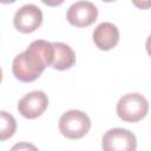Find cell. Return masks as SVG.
<instances>
[{
  "label": "cell",
  "mask_w": 151,
  "mask_h": 151,
  "mask_svg": "<svg viewBox=\"0 0 151 151\" xmlns=\"http://www.w3.org/2000/svg\"><path fill=\"white\" fill-rule=\"evenodd\" d=\"M53 59L52 42L46 40H34L29 46L13 59L12 71L17 79L29 83L40 77Z\"/></svg>",
  "instance_id": "obj_1"
},
{
  "label": "cell",
  "mask_w": 151,
  "mask_h": 151,
  "mask_svg": "<svg viewBox=\"0 0 151 151\" xmlns=\"http://www.w3.org/2000/svg\"><path fill=\"white\" fill-rule=\"evenodd\" d=\"M149 111V103L140 93H127L117 103L118 117L127 123H136L143 119Z\"/></svg>",
  "instance_id": "obj_2"
},
{
  "label": "cell",
  "mask_w": 151,
  "mask_h": 151,
  "mask_svg": "<svg viewBox=\"0 0 151 151\" xmlns=\"http://www.w3.org/2000/svg\"><path fill=\"white\" fill-rule=\"evenodd\" d=\"M91 127L88 116L80 110H70L63 113L59 119V131L70 139H79L84 137Z\"/></svg>",
  "instance_id": "obj_3"
},
{
  "label": "cell",
  "mask_w": 151,
  "mask_h": 151,
  "mask_svg": "<svg viewBox=\"0 0 151 151\" xmlns=\"http://www.w3.org/2000/svg\"><path fill=\"white\" fill-rule=\"evenodd\" d=\"M103 151H136V136L126 129H111L105 132L101 139Z\"/></svg>",
  "instance_id": "obj_4"
},
{
  "label": "cell",
  "mask_w": 151,
  "mask_h": 151,
  "mask_svg": "<svg viewBox=\"0 0 151 151\" xmlns=\"http://www.w3.org/2000/svg\"><path fill=\"white\" fill-rule=\"evenodd\" d=\"M42 22V12L41 9L33 5L27 4L21 6L14 14L13 24L14 27L22 33H31L35 31Z\"/></svg>",
  "instance_id": "obj_5"
},
{
  "label": "cell",
  "mask_w": 151,
  "mask_h": 151,
  "mask_svg": "<svg viewBox=\"0 0 151 151\" xmlns=\"http://www.w3.org/2000/svg\"><path fill=\"white\" fill-rule=\"evenodd\" d=\"M98 17V9L91 1H77L67 9L66 18L76 27H86L92 25Z\"/></svg>",
  "instance_id": "obj_6"
},
{
  "label": "cell",
  "mask_w": 151,
  "mask_h": 151,
  "mask_svg": "<svg viewBox=\"0 0 151 151\" xmlns=\"http://www.w3.org/2000/svg\"><path fill=\"white\" fill-rule=\"evenodd\" d=\"M48 98L42 91H32L25 94L18 103V111L19 113L27 118L34 119L40 117L44 111L47 109Z\"/></svg>",
  "instance_id": "obj_7"
},
{
  "label": "cell",
  "mask_w": 151,
  "mask_h": 151,
  "mask_svg": "<svg viewBox=\"0 0 151 151\" xmlns=\"http://www.w3.org/2000/svg\"><path fill=\"white\" fill-rule=\"evenodd\" d=\"M93 41L99 50L109 51L119 41V31L112 22H101L93 31Z\"/></svg>",
  "instance_id": "obj_8"
},
{
  "label": "cell",
  "mask_w": 151,
  "mask_h": 151,
  "mask_svg": "<svg viewBox=\"0 0 151 151\" xmlns=\"http://www.w3.org/2000/svg\"><path fill=\"white\" fill-rule=\"evenodd\" d=\"M53 46V59L51 67L64 71L72 67L76 63V54L73 50L64 42H52Z\"/></svg>",
  "instance_id": "obj_9"
},
{
  "label": "cell",
  "mask_w": 151,
  "mask_h": 151,
  "mask_svg": "<svg viewBox=\"0 0 151 151\" xmlns=\"http://www.w3.org/2000/svg\"><path fill=\"white\" fill-rule=\"evenodd\" d=\"M15 130L17 122L14 117L6 111H0V142L11 138Z\"/></svg>",
  "instance_id": "obj_10"
},
{
  "label": "cell",
  "mask_w": 151,
  "mask_h": 151,
  "mask_svg": "<svg viewBox=\"0 0 151 151\" xmlns=\"http://www.w3.org/2000/svg\"><path fill=\"white\" fill-rule=\"evenodd\" d=\"M9 151H39L38 147L31 143L27 142H19L17 144H14Z\"/></svg>",
  "instance_id": "obj_11"
},
{
  "label": "cell",
  "mask_w": 151,
  "mask_h": 151,
  "mask_svg": "<svg viewBox=\"0 0 151 151\" xmlns=\"http://www.w3.org/2000/svg\"><path fill=\"white\" fill-rule=\"evenodd\" d=\"M2 80V71H1V67H0V83Z\"/></svg>",
  "instance_id": "obj_12"
}]
</instances>
